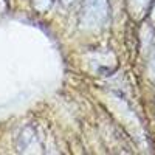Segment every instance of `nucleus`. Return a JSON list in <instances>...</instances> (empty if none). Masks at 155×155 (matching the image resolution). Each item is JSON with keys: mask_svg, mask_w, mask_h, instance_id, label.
Segmentation results:
<instances>
[{"mask_svg": "<svg viewBox=\"0 0 155 155\" xmlns=\"http://www.w3.org/2000/svg\"><path fill=\"white\" fill-rule=\"evenodd\" d=\"M152 71H153V74H155V51H153V56H152Z\"/></svg>", "mask_w": 155, "mask_h": 155, "instance_id": "1", "label": "nucleus"}, {"mask_svg": "<svg viewBox=\"0 0 155 155\" xmlns=\"http://www.w3.org/2000/svg\"><path fill=\"white\" fill-rule=\"evenodd\" d=\"M140 2H144L146 3V2H149V0H140Z\"/></svg>", "mask_w": 155, "mask_h": 155, "instance_id": "2", "label": "nucleus"}]
</instances>
